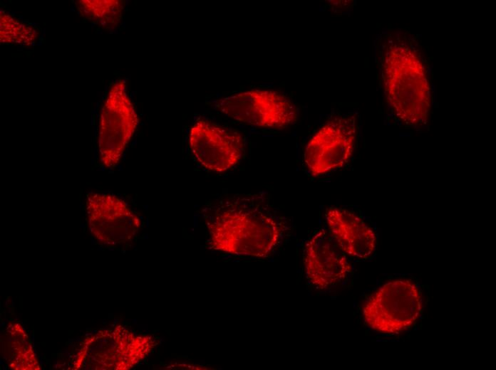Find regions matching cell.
<instances>
[{"mask_svg":"<svg viewBox=\"0 0 496 370\" xmlns=\"http://www.w3.org/2000/svg\"><path fill=\"white\" fill-rule=\"evenodd\" d=\"M207 228L210 249L254 258L269 257L288 231L285 219L255 196L224 201L210 216Z\"/></svg>","mask_w":496,"mask_h":370,"instance_id":"1","label":"cell"},{"mask_svg":"<svg viewBox=\"0 0 496 370\" xmlns=\"http://www.w3.org/2000/svg\"><path fill=\"white\" fill-rule=\"evenodd\" d=\"M381 73L388 104L395 116L411 127L428 123L431 89L423 63L403 43H389L381 60Z\"/></svg>","mask_w":496,"mask_h":370,"instance_id":"2","label":"cell"},{"mask_svg":"<svg viewBox=\"0 0 496 370\" xmlns=\"http://www.w3.org/2000/svg\"><path fill=\"white\" fill-rule=\"evenodd\" d=\"M150 335L138 334L122 325L88 336L73 360V369L128 370L157 346Z\"/></svg>","mask_w":496,"mask_h":370,"instance_id":"3","label":"cell"},{"mask_svg":"<svg viewBox=\"0 0 496 370\" xmlns=\"http://www.w3.org/2000/svg\"><path fill=\"white\" fill-rule=\"evenodd\" d=\"M423 307L421 292L410 280L388 281L371 295L363 306V318L371 329L388 335L411 328Z\"/></svg>","mask_w":496,"mask_h":370,"instance_id":"4","label":"cell"},{"mask_svg":"<svg viewBox=\"0 0 496 370\" xmlns=\"http://www.w3.org/2000/svg\"><path fill=\"white\" fill-rule=\"evenodd\" d=\"M216 107L236 121L263 128H285L298 117L297 107L291 99L272 90L239 92L218 100Z\"/></svg>","mask_w":496,"mask_h":370,"instance_id":"5","label":"cell"},{"mask_svg":"<svg viewBox=\"0 0 496 370\" xmlns=\"http://www.w3.org/2000/svg\"><path fill=\"white\" fill-rule=\"evenodd\" d=\"M138 125L125 83L118 80L109 90L99 119L98 152L104 167L113 168L120 162Z\"/></svg>","mask_w":496,"mask_h":370,"instance_id":"6","label":"cell"},{"mask_svg":"<svg viewBox=\"0 0 496 370\" xmlns=\"http://www.w3.org/2000/svg\"><path fill=\"white\" fill-rule=\"evenodd\" d=\"M358 134L355 114H346L327 121L309 139L304 152L306 166L319 176L344 166L351 159Z\"/></svg>","mask_w":496,"mask_h":370,"instance_id":"7","label":"cell"},{"mask_svg":"<svg viewBox=\"0 0 496 370\" xmlns=\"http://www.w3.org/2000/svg\"><path fill=\"white\" fill-rule=\"evenodd\" d=\"M86 208L91 233L107 245L132 241L141 226L140 218L128 205L112 194H88Z\"/></svg>","mask_w":496,"mask_h":370,"instance_id":"8","label":"cell"},{"mask_svg":"<svg viewBox=\"0 0 496 370\" xmlns=\"http://www.w3.org/2000/svg\"><path fill=\"white\" fill-rule=\"evenodd\" d=\"M189 144L200 165L219 173L237 164L244 150V140L240 133L202 119L191 126Z\"/></svg>","mask_w":496,"mask_h":370,"instance_id":"9","label":"cell"},{"mask_svg":"<svg viewBox=\"0 0 496 370\" xmlns=\"http://www.w3.org/2000/svg\"><path fill=\"white\" fill-rule=\"evenodd\" d=\"M304 264L307 280L321 290L339 285L352 272L348 256L324 228L315 233L306 243Z\"/></svg>","mask_w":496,"mask_h":370,"instance_id":"10","label":"cell"},{"mask_svg":"<svg viewBox=\"0 0 496 370\" xmlns=\"http://www.w3.org/2000/svg\"><path fill=\"white\" fill-rule=\"evenodd\" d=\"M324 216L328 231L346 256L366 260L373 254L376 234L361 217L353 211L336 206L328 208Z\"/></svg>","mask_w":496,"mask_h":370,"instance_id":"11","label":"cell"},{"mask_svg":"<svg viewBox=\"0 0 496 370\" xmlns=\"http://www.w3.org/2000/svg\"><path fill=\"white\" fill-rule=\"evenodd\" d=\"M124 1L120 0H81L76 2L80 14L104 27H115L120 21Z\"/></svg>","mask_w":496,"mask_h":370,"instance_id":"12","label":"cell"},{"mask_svg":"<svg viewBox=\"0 0 496 370\" xmlns=\"http://www.w3.org/2000/svg\"><path fill=\"white\" fill-rule=\"evenodd\" d=\"M7 331L11 334V368L17 370L39 369L40 366L24 328L18 323L11 324Z\"/></svg>","mask_w":496,"mask_h":370,"instance_id":"13","label":"cell"},{"mask_svg":"<svg viewBox=\"0 0 496 370\" xmlns=\"http://www.w3.org/2000/svg\"><path fill=\"white\" fill-rule=\"evenodd\" d=\"M38 35L31 26L22 23L8 13L1 10L0 41L1 43L30 46Z\"/></svg>","mask_w":496,"mask_h":370,"instance_id":"14","label":"cell"}]
</instances>
